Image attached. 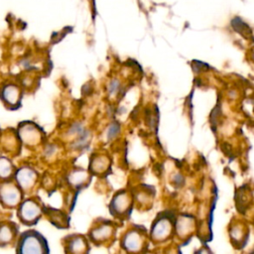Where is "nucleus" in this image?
I'll return each mask as SVG.
<instances>
[{"label":"nucleus","instance_id":"nucleus-1","mask_svg":"<svg viewBox=\"0 0 254 254\" xmlns=\"http://www.w3.org/2000/svg\"><path fill=\"white\" fill-rule=\"evenodd\" d=\"M18 251L20 253H45L47 252V243L41 234L29 231L21 237Z\"/></svg>","mask_w":254,"mask_h":254},{"label":"nucleus","instance_id":"nucleus-2","mask_svg":"<svg viewBox=\"0 0 254 254\" xmlns=\"http://www.w3.org/2000/svg\"><path fill=\"white\" fill-rule=\"evenodd\" d=\"M20 191L13 185H4L0 189V198L6 205L14 206L20 200Z\"/></svg>","mask_w":254,"mask_h":254},{"label":"nucleus","instance_id":"nucleus-3","mask_svg":"<svg viewBox=\"0 0 254 254\" xmlns=\"http://www.w3.org/2000/svg\"><path fill=\"white\" fill-rule=\"evenodd\" d=\"M20 215L23 221L32 222L40 215V207L34 200H25L21 205Z\"/></svg>","mask_w":254,"mask_h":254},{"label":"nucleus","instance_id":"nucleus-4","mask_svg":"<svg viewBox=\"0 0 254 254\" xmlns=\"http://www.w3.org/2000/svg\"><path fill=\"white\" fill-rule=\"evenodd\" d=\"M16 178H17L18 184L23 189H28L35 182L36 175H35L33 170H31L29 168H22L18 171V173L16 175Z\"/></svg>","mask_w":254,"mask_h":254},{"label":"nucleus","instance_id":"nucleus-5","mask_svg":"<svg viewBox=\"0 0 254 254\" xmlns=\"http://www.w3.org/2000/svg\"><path fill=\"white\" fill-rule=\"evenodd\" d=\"M2 97L9 104L16 103L19 98V90L17 86L13 84H8L7 86H5L2 89Z\"/></svg>","mask_w":254,"mask_h":254},{"label":"nucleus","instance_id":"nucleus-6","mask_svg":"<svg viewBox=\"0 0 254 254\" xmlns=\"http://www.w3.org/2000/svg\"><path fill=\"white\" fill-rule=\"evenodd\" d=\"M12 172V165L6 158H0V178H7Z\"/></svg>","mask_w":254,"mask_h":254},{"label":"nucleus","instance_id":"nucleus-7","mask_svg":"<svg viewBox=\"0 0 254 254\" xmlns=\"http://www.w3.org/2000/svg\"><path fill=\"white\" fill-rule=\"evenodd\" d=\"M12 238V231L7 225L0 227V242H7Z\"/></svg>","mask_w":254,"mask_h":254}]
</instances>
